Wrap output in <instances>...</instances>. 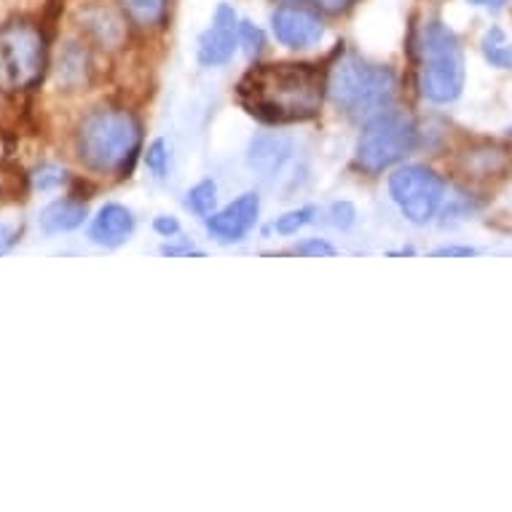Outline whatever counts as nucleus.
<instances>
[{
  "instance_id": "obj_1",
  "label": "nucleus",
  "mask_w": 512,
  "mask_h": 512,
  "mask_svg": "<svg viewBox=\"0 0 512 512\" xmlns=\"http://www.w3.org/2000/svg\"><path fill=\"white\" fill-rule=\"evenodd\" d=\"M328 76L314 65H261L252 68L236 89L247 113L266 124L309 121L322 108Z\"/></svg>"
},
{
  "instance_id": "obj_2",
  "label": "nucleus",
  "mask_w": 512,
  "mask_h": 512,
  "mask_svg": "<svg viewBox=\"0 0 512 512\" xmlns=\"http://www.w3.org/2000/svg\"><path fill=\"white\" fill-rule=\"evenodd\" d=\"M143 143V126L132 110L100 105L89 110L76 132V153L97 175H124L135 164Z\"/></svg>"
},
{
  "instance_id": "obj_3",
  "label": "nucleus",
  "mask_w": 512,
  "mask_h": 512,
  "mask_svg": "<svg viewBox=\"0 0 512 512\" xmlns=\"http://www.w3.org/2000/svg\"><path fill=\"white\" fill-rule=\"evenodd\" d=\"M328 94L352 118H373L397 97V76L357 54H344L328 70Z\"/></svg>"
},
{
  "instance_id": "obj_4",
  "label": "nucleus",
  "mask_w": 512,
  "mask_h": 512,
  "mask_svg": "<svg viewBox=\"0 0 512 512\" xmlns=\"http://www.w3.org/2000/svg\"><path fill=\"white\" fill-rule=\"evenodd\" d=\"M419 89L429 102H454L464 89V51L454 30L427 22L419 33Z\"/></svg>"
},
{
  "instance_id": "obj_5",
  "label": "nucleus",
  "mask_w": 512,
  "mask_h": 512,
  "mask_svg": "<svg viewBox=\"0 0 512 512\" xmlns=\"http://www.w3.org/2000/svg\"><path fill=\"white\" fill-rule=\"evenodd\" d=\"M49 62L46 35L30 19H11L0 27V92L22 94L41 84Z\"/></svg>"
},
{
  "instance_id": "obj_6",
  "label": "nucleus",
  "mask_w": 512,
  "mask_h": 512,
  "mask_svg": "<svg viewBox=\"0 0 512 512\" xmlns=\"http://www.w3.org/2000/svg\"><path fill=\"white\" fill-rule=\"evenodd\" d=\"M416 137L419 132L413 118L400 110H384L368 118V126L357 140V167L368 175L395 167L397 161H403L416 148Z\"/></svg>"
},
{
  "instance_id": "obj_7",
  "label": "nucleus",
  "mask_w": 512,
  "mask_h": 512,
  "mask_svg": "<svg viewBox=\"0 0 512 512\" xmlns=\"http://www.w3.org/2000/svg\"><path fill=\"white\" fill-rule=\"evenodd\" d=\"M389 194L405 218L416 226H424L435 218L443 204L445 183L432 169L411 164V167H400L389 177Z\"/></svg>"
},
{
  "instance_id": "obj_8",
  "label": "nucleus",
  "mask_w": 512,
  "mask_h": 512,
  "mask_svg": "<svg viewBox=\"0 0 512 512\" xmlns=\"http://www.w3.org/2000/svg\"><path fill=\"white\" fill-rule=\"evenodd\" d=\"M271 30L277 35V41L290 49H309L325 35V25L317 11L295 0H287L271 14Z\"/></svg>"
},
{
  "instance_id": "obj_9",
  "label": "nucleus",
  "mask_w": 512,
  "mask_h": 512,
  "mask_svg": "<svg viewBox=\"0 0 512 512\" xmlns=\"http://www.w3.org/2000/svg\"><path fill=\"white\" fill-rule=\"evenodd\" d=\"M258 212H261L258 194H242L236 202H231L220 212H212L210 218H207V231L220 244L242 242L244 236L252 231V226H255Z\"/></svg>"
},
{
  "instance_id": "obj_10",
  "label": "nucleus",
  "mask_w": 512,
  "mask_h": 512,
  "mask_svg": "<svg viewBox=\"0 0 512 512\" xmlns=\"http://www.w3.org/2000/svg\"><path fill=\"white\" fill-rule=\"evenodd\" d=\"M236 46H239V22H236V14L231 6H220L215 11L212 25L199 38V62L207 65V68L226 65L228 59L234 57Z\"/></svg>"
},
{
  "instance_id": "obj_11",
  "label": "nucleus",
  "mask_w": 512,
  "mask_h": 512,
  "mask_svg": "<svg viewBox=\"0 0 512 512\" xmlns=\"http://www.w3.org/2000/svg\"><path fill=\"white\" fill-rule=\"evenodd\" d=\"M135 231V215L121 204H105L92 220L89 239L100 247H118Z\"/></svg>"
},
{
  "instance_id": "obj_12",
  "label": "nucleus",
  "mask_w": 512,
  "mask_h": 512,
  "mask_svg": "<svg viewBox=\"0 0 512 512\" xmlns=\"http://www.w3.org/2000/svg\"><path fill=\"white\" fill-rule=\"evenodd\" d=\"M293 156V143L282 135H258L250 143V153H247V161H250L252 169H258L261 175L271 177L277 175L279 169L285 167L287 161Z\"/></svg>"
},
{
  "instance_id": "obj_13",
  "label": "nucleus",
  "mask_w": 512,
  "mask_h": 512,
  "mask_svg": "<svg viewBox=\"0 0 512 512\" xmlns=\"http://www.w3.org/2000/svg\"><path fill=\"white\" fill-rule=\"evenodd\" d=\"M84 220L86 204L78 199H59L41 212V228L46 234H65V231L81 226Z\"/></svg>"
},
{
  "instance_id": "obj_14",
  "label": "nucleus",
  "mask_w": 512,
  "mask_h": 512,
  "mask_svg": "<svg viewBox=\"0 0 512 512\" xmlns=\"http://www.w3.org/2000/svg\"><path fill=\"white\" fill-rule=\"evenodd\" d=\"M81 27H86V33L92 35L94 41H100L102 46H116L124 38V22L102 6L86 9Z\"/></svg>"
},
{
  "instance_id": "obj_15",
  "label": "nucleus",
  "mask_w": 512,
  "mask_h": 512,
  "mask_svg": "<svg viewBox=\"0 0 512 512\" xmlns=\"http://www.w3.org/2000/svg\"><path fill=\"white\" fill-rule=\"evenodd\" d=\"M118 6L132 25L143 30L159 27L167 17V0H118Z\"/></svg>"
},
{
  "instance_id": "obj_16",
  "label": "nucleus",
  "mask_w": 512,
  "mask_h": 512,
  "mask_svg": "<svg viewBox=\"0 0 512 512\" xmlns=\"http://www.w3.org/2000/svg\"><path fill=\"white\" fill-rule=\"evenodd\" d=\"M480 49L494 68L512 70V38L504 33L502 27H491L480 41Z\"/></svg>"
},
{
  "instance_id": "obj_17",
  "label": "nucleus",
  "mask_w": 512,
  "mask_h": 512,
  "mask_svg": "<svg viewBox=\"0 0 512 512\" xmlns=\"http://www.w3.org/2000/svg\"><path fill=\"white\" fill-rule=\"evenodd\" d=\"M86 78V51L76 49V43L65 49V54L59 57V81L65 84H78Z\"/></svg>"
},
{
  "instance_id": "obj_18",
  "label": "nucleus",
  "mask_w": 512,
  "mask_h": 512,
  "mask_svg": "<svg viewBox=\"0 0 512 512\" xmlns=\"http://www.w3.org/2000/svg\"><path fill=\"white\" fill-rule=\"evenodd\" d=\"M218 188L212 180H204V183L194 185L191 191H188V207L199 215H210L212 207H215V199H218Z\"/></svg>"
},
{
  "instance_id": "obj_19",
  "label": "nucleus",
  "mask_w": 512,
  "mask_h": 512,
  "mask_svg": "<svg viewBox=\"0 0 512 512\" xmlns=\"http://www.w3.org/2000/svg\"><path fill=\"white\" fill-rule=\"evenodd\" d=\"M311 218H314V210H311V207H301V210H293L287 212V215H282V218L274 223V228H277L279 234H295L298 228L311 223Z\"/></svg>"
},
{
  "instance_id": "obj_20",
  "label": "nucleus",
  "mask_w": 512,
  "mask_h": 512,
  "mask_svg": "<svg viewBox=\"0 0 512 512\" xmlns=\"http://www.w3.org/2000/svg\"><path fill=\"white\" fill-rule=\"evenodd\" d=\"M239 46H242L250 57L261 54L263 49V33L261 27H255L252 22H239Z\"/></svg>"
},
{
  "instance_id": "obj_21",
  "label": "nucleus",
  "mask_w": 512,
  "mask_h": 512,
  "mask_svg": "<svg viewBox=\"0 0 512 512\" xmlns=\"http://www.w3.org/2000/svg\"><path fill=\"white\" fill-rule=\"evenodd\" d=\"M33 183L35 188H41V191L57 188V185L65 183V169L54 167V164H41V167L35 169Z\"/></svg>"
},
{
  "instance_id": "obj_22",
  "label": "nucleus",
  "mask_w": 512,
  "mask_h": 512,
  "mask_svg": "<svg viewBox=\"0 0 512 512\" xmlns=\"http://www.w3.org/2000/svg\"><path fill=\"white\" fill-rule=\"evenodd\" d=\"M145 161H148V169H151L153 175L164 177V172H167V164H169L167 143H164V140H156V143L148 148V156H145Z\"/></svg>"
},
{
  "instance_id": "obj_23",
  "label": "nucleus",
  "mask_w": 512,
  "mask_h": 512,
  "mask_svg": "<svg viewBox=\"0 0 512 512\" xmlns=\"http://www.w3.org/2000/svg\"><path fill=\"white\" fill-rule=\"evenodd\" d=\"M19 242V228L11 226V223H0V255L6 252Z\"/></svg>"
},
{
  "instance_id": "obj_24",
  "label": "nucleus",
  "mask_w": 512,
  "mask_h": 512,
  "mask_svg": "<svg viewBox=\"0 0 512 512\" xmlns=\"http://www.w3.org/2000/svg\"><path fill=\"white\" fill-rule=\"evenodd\" d=\"M352 220H354V210H352V204H336L333 207V226L338 228H346V226H352Z\"/></svg>"
},
{
  "instance_id": "obj_25",
  "label": "nucleus",
  "mask_w": 512,
  "mask_h": 512,
  "mask_svg": "<svg viewBox=\"0 0 512 512\" xmlns=\"http://www.w3.org/2000/svg\"><path fill=\"white\" fill-rule=\"evenodd\" d=\"M298 252L301 255H333L336 250L328 242H322V239H309V242L298 247Z\"/></svg>"
},
{
  "instance_id": "obj_26",
  "label": "nucleus",
  "mask_w": 512,
  "mask_h": 512,
  "mask_svg": "<svg viewBox=\"0 0 512 512\" xmlns=\"http://www.w3.org/2000/svg\"><path fill=\"white\" fill-rule=\"evenodd\" d=\"M153 226H156V231H159V234H164V236H172V234H177V231H180V226H177V220L175 218H167V215H161V218H156V223H153Z\"/></svg>"
},
{
  "instance_id": "obj_27",
  "label": "nucleus",
  "mask_w": 512,
  "mask_h": 512,
  "mask_svg": "<svg viewBox=\"0 0 512 512\" xmlns=\"http://www.w3.org/2000/svg\"><path fill=\"white\" fill-rule=\"evenodd\" d=\"M314 3H317L319 9L330 11V14H338V11L349 9L354 0H314Z\"/></svg>"
},
{
  "instance_id": "obj_28",
  "label": "nucleus",
  "mask_w": 512,
  "mask_h": 512,
  "mask_svg": "<svg viewBox=\"0 0 512 512\" xmlns=\"http://www.w3.org/2000/svg\"><path fill=\"white\" fill-rule=\"evenodd\" d=\"M435 255H462V258H467V255H472L470 247H443V250H437Z\"/></svg>"
},
{
  "instance_id": "obj_29",
  "label": "nucleus",
  "mask_w": 512,
  "mask_h": 512,
  "mask_svg": "<svg viewBox=\"0 0 512 512\" xmlns=\"http://www.w3.org/2000/svg\"><path fill=\"white\" fill-rule=\"evenodd\" d=\"M472 6H483V9H502L507 0H470Z\"/></svg>"
},
{
  "instance_id": "obj_30",
  "label": "nucleus",
  "mask_w": 512,
  "mask_h": 512,
  "mask_svg": "<svg viewBox=\"0 0 512 512\" xmlns=\"http://www.w3.org/2000/svg\"><path fill=\"white\" fill-rule=\"evenodd\" d=\"M3 191H6V188H3V177H0V196H3Z\"/></svg>"
},
{
  "instance_id": "obj_31",
  "label": "nucleus",
  "mask_w": 512,
  "mask_h": 512,
  "mask_svg": "<svg viewBox=\"0 0 512 512\" xmlns=\"http://www.w3.org/2000/svg\"><path fill=\"white\" fill-rule=\"evenodd\" d=\"M295 3H303V0H295Z\"/></svg>"
}]
</instances>
